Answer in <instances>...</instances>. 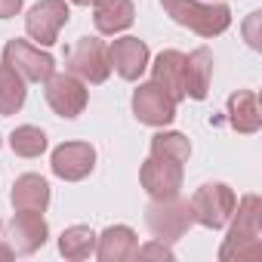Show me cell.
I'll return each instance as SVG.
<instances>
[{"instance_id": "d6986e66", "label": "cell", "mask_w": 262, "mask_h": 262, "mask_svg": "<svg viewBox=\"0 0 262 262\" xmlns=\"http://www.w3.org/2000/svg\"><path fill=\"white\" fill-rule=\"evenodd\" d=\"M96 31L99 34H117V31H126L136 19V7L133 0H96Z\"/></svg>"}, {"instance_id": "6da1fadb", "label": "cell", "mask_w": 262, "mask_h": 262, "mask_svg": "<svg viewBox=\"0 0 262 262\" xmlns=\"http://www.w3.org/2000/svg\"><path fill=\"white\" fill-rule=\"evenodd\" d=\"M234 222L228 228L225 244L219 247V259H256L262 253V225H259V198L247 194L241 204H234Z\"/></svg>"}, {"instance_id": "7c38bea8", "label": "cell", "mask_w": 262, "mask_h": 262, "mask_svg": "<svg viewBox=\"0 0 262 262\" xmlns=\"http://www.w3.org/2000/svg\"><path fill=\"white\" fill-rule=\"evenodd\" d=\"M47 237H50V225H47L43 213L16 210V216L10 222V247H13V253L31 256L47 244Z\"/></svg>"}, {"instance_id": "8992f818", "label": "cell", "mask_w": 262, "mask_h": 262, "mask_svg": "<svg viewBox=\"0 0 262 262\" xmlns=\"http://www.w3.org/2000/svg\"><path fill=\"white\" fill-rule=\"evenodd\" d=\"M68 16L71 10L65 0H40L25 16V31L31 40H37V47H53L59 40V31L68 25Z\"/></svg>"}, {"instance_id": "30bf717a", "label": "cell", "mask_w": 262, "mask_h": 262, "mask_svg": "<svg viewBox=\"0 0 262 262\" xmlns=\"http://www.w3.org/2000/svg\"><path fill=\"white\" fill-rule=\"evenodd\" d=\"M139 182H142V188L148 191L151 201L176 198L179 188H182V164L148 155V161H145L142 170H139Z\"/></svg>"}, {"instance_id": "9a60e30c", "label": "cell", "mask_w": 262, "mask_h": 262, "mask_svg": "<svg viewBox=\"0 0 262 262\" xmlns=\"http://www.w3.org/2000/svg\"><path fill=\"white\" fill-rule=\"evenodd\" d=\"M151 80L161 83L176 102L185 99V56L179 50H164L151 65Z\"/></svg>"}, {"instance_id": "5bb4252c", "label": "cell", "mask_w": 262, "mask_h": 262, "mask_svg": "<svg viewBox=\"0 0 262 262\" xmlns=\"http://www.w3.org/2000/svg\"><path fill=\"white\" fill-rule=\"evenodd\" d=\"M136 231L126 225H108L102 234H96V256L102 262H126L136 256Z\"/></svg>"}, {"instance_id": "3957f363", "label": "cell", "mask_w": 262, "mask_h": 262, "mask_svg": "<svg viewBox=\"0 0 262 262\" xmlns=\"http://www.w3.org/2000/svg\"><path fill=\"white\" fill-rule=\"evenodd\" d=\"M234 204H237V198H234V191L225 182H207L188 201L191 219L198 225H204V228H213V231L222 228V225H228V219L234 213Z\"/></svg>"}, {"instance_id": "cb8c5ba5", "label": "cell", "mask_w": 262, "mask_h": 262, "mask_svg": "<svg viewBox=\"0 0 262 262\" xmlns=\"http://www.w3.org/2000/svg\"><path fill=\"white\" fill-rule=\"evenodd\" d=\"M136 256H139V259H173V250H170L164 241H155V244L136 247Z\"/></svg>"}, {"instance_id": "277c9868", "label": "cell", "mask_w": 262, "mask_h": 262, "mask_svg": "<svg viewBox=\"0 0 262 262\" xmlns=\"http://www.w3.org/2000/svg\"><path fill=\"white\" fill-rule=\"evenodd\" d=\"M145 225L158 241L173 244L194 225L191 207H188V201H179V194L164 198V201H151L148 210H145Z\"/></svg>"}, {"instance_id": "ac0fdd59", "label": "cell", "mask_w": 262, "mask_h": 262, "mask_svg": "<svg viewBox=\"0 0 262 262\" xmlns=\"http://www.w3.org/2000/svg\"><path fill=\"white\" fill-rule=\"evenodd\" d=\"M16 210H31V213H43L50 207V182L37 173H25L13 182V194H10Z\"/></svg>"}, {"instance_id": "7a4b0ae2", "label": "cell", "mask_w": 262, "mask_h": 262, "mask_svg": "<svg viewBox=\"0 0 262 262\" xmlns=\"http://www.w3.org/2000/svg\"><path fill=\"white\" fill-rule=\"evenodd\" d=\"M161 7H164V13L176 25H182V28L201 34V37H219L231 25V10L225 4H201V0H161Z\"/></svg>"}, {"instance_id": "ba28073f", "label": "cell", "mask_w": 262, "mask_h": 262, "mask_svg": "<svg viewBox=\"0 0 262 262\" xmlns=\"http://www.w3.org/2000/svg\"><path fill=\"white\" fill-rule=\"evenodd\" d=\"M47 105L59 114V117H77L83 108H86V99H90V93H86V86H83V80L80 77H74L71 71H65V74H50L47 80Z\"/></svg>"}, {"instance_id": "7402d4cb", "label": "cell", "mask_w": 262, "mask_h": 262, "mask_svg": "<svg viewBox=\"0 0 262 262\" xmlns=\"http://www.w3.org/2000/svg\"><path fill=\"white\" fill-rule=\"evenodd\" d=\"M151 155L176 161V164H185L191 158V142L182 133H155L151 136Z\"/></svg>"}, {"instance_id": "e0dca14e", "label": "cell", "mask_w": 262, "mask_h": 262, "mask_svg": "<svg viewBox=\"0 0 262 262\" xmlns=\"http://www.w3.org/2000/svg\"><path fill=\"white\" fill-rule=\"evenodd\" d=\"M213 80V53L207 47H198L185 56V96L188 99H207Z\"/></svg>"}, {"instance_id": "484cf974", "label": "cell", "mask_w": 262, "mask_h": 262, "mask_svg": "<svg viewBox=\"0 0 262 262\" xmlns=\"http://www.w3.org/2000/svg\"><path fill=\"white\" fill-rule=\"evenodd\" d=\"M0 259H13V247L10 244H0Z\"/></svg>"}, {"instance_id": "4fadbf2b", "label": "cell", "mask_w": 262, "mask_h": 262, "mask_svg": "<svg viewBox=\"0 0 262 262\" xmlns=\"http://www.w3.org/2000/svg\"><path fill=\"white\" fill-rule=\"evenodd\" d=\"M108 62L123 80H139L148 68V47L139 37H120L108 47Z\"/></svg>"}, {"instance_id": "d4e9b609", "label": "cell", "mask_w": 262, "mask_h": 262, "mask_svg": "<svg viewBox=\"0 0 262 262\" xmlns=\"http://www.w3.org/2000/svg\"><path fill=\"white\" fill-rule=\"evenodd\" d=\"M22 10V0H0V19H13Z\"/></svg>"}, {"instance_id": "8fae6325", "label": "cell", "mask_w": 262, "mask_h": 262, "mask_svg": "<svg viewBox=\"0 0 262 262\" xmlns=\"http://www.w3.org/2000/svg\"><path fill=\"white\" fill-rule=\"evenodd\" d=\"M53 173L65 182H80L93 173L96 167V148L90 142H65L53 151V161H50Z\"/></svg>"}, {"instance_id": "9c48e42d", "label": "cell", "mask_w": 262, "mask_h": 262, "mask_svg": "<svg viewBox=\"0 0 262 262\" xmlns=\"http://www.w3.org/2000/svg\"><path fill=\"white\" fill-rule=\"evenodd\" d=\"M176 99L155 80L148 83H139L136 93H133V114L139 117V123H148V126H167L173 123L176 117Z\"/></svg>"}, {"instance_id": "5b68a950", "label": "cell", "mask_w": 262, "mask_h": 262, "mask_svg": "<svg viewBox=\"0 0 262 262\" xmlns=\"http://www.w3.org/2000/svg\"><path fill=\"white\" fill-rule=\"evenodd\" d=\"M65 68L80 77L83 83H105L111 74V62H108V47L99 37H80L74 47H68L65 53Z\"/></svg>"}, {"instance_id": "4316f807", "label": "cell", "mask_w": 262, "mask_h": 262, "mask_svg": "<svg viewBox=\"0 0 262 262\" xmlns=\"http://www.w3.org/2000/svg\"><path fill=\"white\" fill-rule=\"evenodd\" d=\"M71 4H77V7H90V4H96V0H71Z\"/></svg>"}, {"instance_id": "603a6c76", "label": "cell", "mask_w": 262, "mask_h": 262, "mask_svg": "<svg viewBox=\"0 0 262 262\" xmlns=\"http://www.w3.org/2000/svg\"><path fill=\"white\" fill-rule=\"evenodd\" d=\"M10 145H13V151L19 158H40L47 151V133L37 129V126H31V123L16 126L13 136H10Z\"/></svg>"}, {"instance_id": "52a82bcc", "label": "cell", "mask_w": 262, "mask_h": 262, "mask_svg": "<svg viewBox=\"0 0 262 262\" xmlns=\"http://www.w3.org/2000/svg\"><path fill=\"white\" fill-rule=\"evenodd\" d=\"M4 65H10L16 74H22V80H31V83H43L56 71V62L50 53L19 37L4 47Z\"/></svg>"}, {"instance_id": "ffe728a7", "label": "cell", "mask_w": 262, "mask_h": 262, "mask_svg": "<svg viewBox=\"0 0 262 262\" xmlns=\"http://www.w3.org/2000/svg\"><path fill=\"white\" fill-rule=\"evenodd\" d=\"M59 253L71 262H83L96 253V231L90 225H71L59 237Z\"/></svg>"}, {"instance_id": "44dd1931", "label": "cell", "mask_w": 262, "mask_h": 262, "mask_svg": "<svg viewBox=\"0 0 262 262\" xmlns=\"http://www.w3.org/2000/svg\"><path fill=\"white\" fill-rule=\"evenodd\" d=\"M25 96H28V90H25L22 74H16L10 65H0V114L10 117V114L22 111Z\"/></svg>"}, {"instance_id": "2e32d148", "label": "cell", "mask_w": 262, "mask_h": 262, "mask_svg": "<svg viewBox=\"0 0 262 262\" xmlns=\"http://www.w3.org/2000/svg\"><path fill=\"white\" fill-rule=\"evenodd\" d=\"M225 114H228V123L237 129V133H256L262 126V111H259V99L253 90H237L228 96V105H225Z\"/></svg>"}]
</instances>
